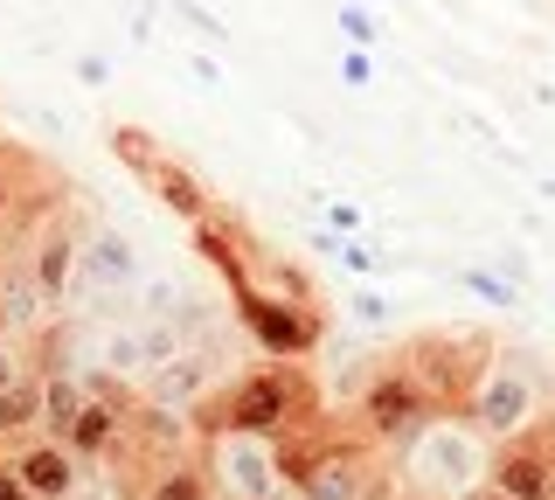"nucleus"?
Masks as SVG:
<instances>
[{"label":"nucleus","instance_id":"nucleus-1","mask_svg":"<svg viewBox=\"0 0 555 500\" xmlns=\"http://www.w3.org/2000/svg\"><path fill=\"white\" fill-rule=\"evenodd\" d=\"M312 418H326V396L299 361H257V369L230 375L188 410L195 438H222V431H250V438H285Z\"/></svg>","mask_w":555,"mask_h":500},{"label":"nucleus","instance_id":"nucleus-2","mask_svg":"<svg viewBox=\"0 0 555 500\" xmlns=\"http://www.w3.org/2000/svg\"><path fill=\"white\" fill-rule=\"evenodd\" d=\"M493 479V445L473 418H430L410 445H396V487L403 500H473Z\"/></svg>","mask_w":555,"mask_h":500},{"label":"nucleus","instance_id":"nucleus-3","mask_svg":"<svg viewBox=\"0 0 555 500\" xmlns=\"http://www.w3.org/2000/svg\"><path fill=\"white\" fill-rule=\"evenodd\" d=\"M493 334L486 326H424V334L396 341V361L410 369V383L438 403V418H465L486 361H493Z\"/></svg>","mask_w":555,"mask_h":500},{"label":"nucleus","instance_id":"nucleus-4","mask_svg":"<svg viewBox=\"0 0 555 500\" xmlns=\"http://www.w3.org/2000/svg\"><path fill=\"white\" fill-rule=\"evenodd\" d=\"M465 418H473V431L486 445H514L548 418V383L520 355H493L479 389H473V403H465Z\"/></svg>","mask_w":555,"mask_h":500},{"label":"nucleus","instance_id":"nucleus-5","mask_svg":"<svg viewBox=\"0 0 555 500\" xmlns=\"http://www.w3.org/2000/svg\"><path fill=\"white\" fill-rule=\"evenodd\" d=\"M430 418H438V403H430V396L410 383V369H403L396 355H382L375 369L361 375V389H354V424L369 431L375 445H410Z\"/></svg>","mask_w":555,"mask_h":500},{"label":"nucleus","instance_id":"nucleus-6","mask_svg":"<svg viewBox=\"0 0 555 500\" xmlns=\"http://www.w3.org/2000/svg\"><path fill=\"white\" fill-rule=\"evenodd\" d=\"M230 299H236V320H243V334L257 341V355H264V361H306V355L326 341L320 306L278 299V292H257V285L230 292Z\"/></svg>","mask_w":555,"mask_h":500},{"label":"nucleus","instance_id":"nucleus-7","mask_svg":"<svg viewBox=\"0 0 555 500\" xmlns=\"http://www.w3.org/2000/svg\"><path fill=\"white\" fill-rule=\"evenodd\" d=\"M202 459H208V487L222 500H285V473H278L271 438L222 431V438H202Z\"/></svg>","mask_w":555,"mask_h":500},{"label":"nucleus","instance_id":"nucleus-8","mask_svg":"<svg viewBox=\"0 0 555 500\" xmlns=\"http://www.w3.org/2000/svg\"><path fill=\"white\" fill-rule=\"evenodd\" d=\"M22 257H28L35 285H42L49 313L77 299V257H83V230H77L69 216H56V209H49V216L28 230V251H22Z\"/></svg>","mask_w":555,"mask_h":500},{"label":"nucleus","instance_id":"nucleus-9","mask_svg":"<svg viewBox=\"0 0 555 500\" xmlns=\"http://www.w3.org/2000/svg\"><path fill=\"white\" fill-rule=\"evenodd\" d=\"M146 271H139V251L126 230H112V222H98V230H83V257H77V299H118V292H132Z\"/></svg>","mask_w":555,"mask_h":500},{"label":"nucleus","instance_id":"nucleus-10","mask_svg":"<svg viewBox=\"0 0 555 500\" xmlns=\"http://www.w3.org/2000/svg\"><path fill=\"white\" fill-rule=\"evenodd\" d=\"M8 465L22 473V487L35 500H77V487H83V459L69 452L63 438H28Z\"/></svg>","mask_w":555,"mask_h":500},{"label":"nucleus","instance_id":"nucleus-11","mask_svg":"<svg viewBox=\"0 0 555 500\" xmlns=\"http://www.w3.org/2000/svg\"><path fill=\"white\" fill-rule=\"evenodd\" d=\"M146 188H153V202H160L167 216H181L188 230H195V222L216 209V195H208V181L195 175V167L181 161V153H160V161H153V175H146Z\"/></svg>","mask_w":555,"mask_h":500},{"label":"nucleus","instance_id":"nucleus-12","mask_svg":"<svg viewBox=\"0 0 555 500\" xmlns=\"http://www.w3.org/2000/svg\"><path fill=\"white\" fill-rule=\"evenodd\" d=\"M208 459L202 452H181V459H160L146 473L126 479V500H208Z\"/></svg>","mask_w":555,"mask_h":500},{"label":"nucleus","instance_id":"nucleus-13","mask_svg":"<svg viewBox=\"0 0 555 500\" xmlns=\"http://www.w3.org/2000/svg\"><path fill=\"white\" fill-rule=\"evenodd\" d=\"M0 306H8L14 334H22V326H42V320H49V299H42V285H35V271H28V257H22V251L0 257Z\"/></svg>","mask_w":555,"mask_h":500},{"label":"nucleus","instance_id":"nucleus-14","mask_svg":"<svg viewBox=\"0 0 555 500\" xmlns=\"http://www.w3.org/2000/svg\"><path fill=\"white\" fill-rule=\"evenodd\" d=\"M14 438H42V375L0 389V445H14Z\"/></svg>","mask_w":555,"mask_h":500},{"label":"nucleus","instance_id":"nucleus-15","mask_svg":"<svg viewBox=\"0 0 555 500\" xmlns=\"http://www.w3.org/2000/svg\"><path fill=\"white\" fill-rule=\"evenodd\" d=\"M104 146H112V161L126 167V175H139V181H146V175H153V161H160V153H167V146L153 140L146 126H132V118H118V126L104 132Z\"/></svg>","mask_w":555,"mask_h":500},{"label":"nucleus","instance_id":"nucleus-16","mask_svg":"<svg viewBox=\"0 0 555 500\" xmlns=\"http://www.w3.org/2000/svg\"><path fill=\"white\" fill-rule=\"evenodd\" d=\"M334 22H340L347 49H361V56H369V49L382 42V22H375L369 8H361V0H334Z\"/></svg>","mask_w":555,"mask_h":500},{"label":"nucleus","instance_id":"nucleus-17","mask_svg":"<svg viewBox=\"0 0 555 500\" xmlns=\"http://www.w3.org/2000/svg\"><path fill=\"white\" fill-rule=\"evenodd\" d=\"M459 285L479 292L486 306H520V285H514V279H493V271H459Z\"/></svg>","mask_w":555,"mask_h":500},{"label":"nucleus","instance_id":"nucleus-18","mask_svg":"<svg viewBox=\"0 0 555 500\" xmlns=\"http://www.w3.org/2000/svg\"><path fill=\"white\" fill-rule=\"evenodd\" d=\"M35 375V361H28V348L14 334H0V389H14V383H28Z\"/></svg>","mask_w":555,"mask_h":500},{"label":"nucleus","instance_id":"nucleus-19","mask_svg":"<svg viewBox=\"0 0 555 500\" xmlns=\"http://www.w3.org/2000/svg\"><path fill=\"white\" fill-rule=\"evenodd\" d=\"M320 251H334L347 271H382V257H375L369 244H361V236H340V244H334V236H320Z\"/></svg>","mask_w":555,"mask_h":500},{"label":"nucleus","instance_id":"nucleus-20","mask_svg":"<svg viewBox=\"0 0 555 500\" xmlns=\"http://www.w3.org/2000/svg\"><path fill=\"white\" fill-rule=\"evenodd\" d=\"M173 14H181V22L195 28L202 42H230V28H222V14H208V8H195V0H173Z\"/></svg>","mask_w":555,"mask_h":500},{"label":"nucleus","instance_id":"nucleus-21","mask_svg":"<svg viewBox=\"0 0 555 500\" xmlns=\"http://www.w3.org/2000/svg\"><path fill=\"white\" fill-rule=\"evenodd\" d=\"M340 84H347V91H369V84H375V56H361V49H340Z\"/></svg>","mask_w":555,"mask_h":500},{"label":"nucleus","instance_id":"nucleus-22","mask_svg":"<svg viewBox=\"0 0 555 500\" xmlns=\"http://www.w3.org/2000/svg\"><path fill=\"white\" fill-rule=\"evenodd\" d=\"M347 306H354V320H361V326H389V299H382V292H354Z\"/></svg>","mask_w":555,"mask_h":500},{"label":"nucleus","instance_id":"nucleus-23","mask_svg":"<svg viewBox=\"0 0 555 500\" xmlns=\"http://www.w3.org/2000/svg\"><path fill=\"white\" fill-rule=\"evenodd\" d=\"M326 222H334L340 236H354L361 230V209H354V202H326Z\"/></svg>","mask_w":555,"mask_h":500},{"label":"nucleus","instance_id":"nucleus-24","mask_svg":"<svg viewBox=\"0 0 555 500\" xmlns=\"http://www.w3.org/2000/svg\"><path fill=\"white\" fill-rule=\"evenodd\" d=\"M0 500H35V493L22 487V473H14V465H8V459H0Z\"/></svg>","mask_w":555,"mask_h":500},{"label":"nucleus","instance_id":"nucleus-25","mask_svg":"<svg viewBox=\"0 0 555 500\" xmlns=\"http://www.w3.org/2000/svg\"><path fill=\"white\" fill-rule=\"evenodd\" d=\"M77 77H83V84H104L112 70H104V56H77Z\"/></svg>","mask_w":555,"mask_h":500},{"label":"nucleus","instance_id":"nucleus-26","mask_svg":"<svg viewBox=\"0 0 555 500\" xmlns=\"http://www.w3.org/2000/svg\"><path fill=\"white\" fill-rule=\"evenodd\" d=\"M473 500H507V493H500V487H479V493H473Z\"/></svg>","mask_w":555,"mask_h":500},{"label":"nucleus","instance_id":"nucleus-27","mask_svg":"<svg viewBox=\"0 0 555 500\" xmlns=\"http://www.w3.org/2000/svg\"><path fill=\"white\" fill-rule=\"evenodd\" d=\"M0 334H14V320H8V306H0Z\"/></svg>","mask_w":555,"mask_h":500},{"label":"nucleus","instance_id":"nucleus-28","mask_svg":"<svg viewBox=\"0 0 555 500\" xmlns=\"http://www.w3.org/2000/svg\"><path fill=\"white\" fill-rule=\"evenodd\" d=\"M208 500H222V493H208Z\"/></svg>","mask_w":555,"mask_h":500}]
</instances>
